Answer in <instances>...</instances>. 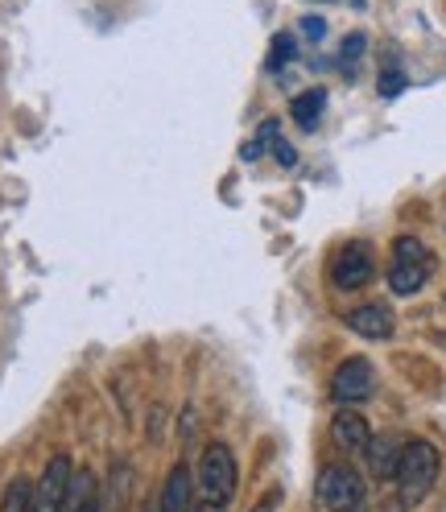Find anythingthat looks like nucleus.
<instances>
[{"instance_id": "obj_6", "label": "nucleus", "mask_w": 446, "mask_h": 512, "mask_svg": "<svg viewBox=\"0 0 446 512\" xmlns=\"http://www.w3.org/2000/svg\"><path fill=\"white\" fill-rule=\"evenodd\" d=\"M376 393V368L368 356H352L335 368V380H331V401L335 405H360Z\"/></svg>"}, {"instance_id": "obj_1", "label": "nucleus", "mask_w": 446, "mask_h": 512, "mask_svg": "<svg viewBox=\"0 0 446 512\" xmlns=\"http://www.w3.org/2000/svg\"><path fill=\"white\" fill-rule=\"evenodd\" d=\"M438 471H442V455H438V446L426 442V438H413L401 446V463H397V504L409 512V508H418L434 484H438Z\"/></svg>"}, {"instance_id": "obj_19", "label": "nucleus", "mask_w": 446, "mask_h": 512, "mask_svg": "<svg viewBox=\"0 0 446 512\" xmlns=\"http://www.w3.org/2000/svg\"><path fill=\"white\" fill-rule=\"evenodd\" d=\"M302 29L314 38V42H323V34H327V21L323 17H302Z\"/></svg>"}, {"instance_id": "obj_13", "label": "nucleus", "mask_w": 446, "mask_h": 512, "mask_svg": "<svg viewBox=\"0 0 446 512\" xmlns=\"http://www.w3.org/2000/svg\"><path fill=\"white\" fill-rule=\"evenodd\" d=\"M323 108H327V91H323V87H310V91H302L298 100L290 104V116H294L302 128H314L318 120H323Z\"/></svg>"}, {"instance_id": "obj_22", "label": "nucleus", "mask_w": 446, "mask_h": 512, "mask_svg": "<svg viewBox=\"0 0 446 512\" xmlns=\"http://www.w3.org/2000/svg\"><path fill=\"white\" fill-rule=\"evenodd\" d=\"M149 512H153V508H149Z\"/></svg>"}, {"instance_id": "obj_9", "label": "nucleus", "mask_w": 446, "mask_h": 512, "mask_svg": "<svg viewBox=\"0 0 446 512\" xmlns=\"http://www.w3.org/2000/svg\"><path fill=\"white\" fill-rule=\"evenodd\" d=\"M401 438L397 434H372L368 446H364V463L376 479H393L397 475V463H401Z\"/></svg>"}, {"instance_id": "obj_21", "label": "nucleus", "mask_w": 446, "mask_h": 512, "mask_svg": "<svg viewBox=\"0 0 446 512\" xmlns=\"http://www.w3.org/2000/svg\"><path fill=\"white\" fill-rule=\"evenodd\" d=\"M352 512H368V508H364V504H360V508H352Z\"/></svg>"}, {"instance_id": "obj_16", "label": "nucleus", "mask_w": 446, "mask_h": 512, "mask_svg": "<svg viewBox=\"0 0 446 512\" xmlns=\"http://www.w3.org/2000/svg\"><path fill=\"white\" fill-rule=\"evenodd\" d=\"M294 54H298L294 34H277L273 38V50H269V71H281L285 62H294Z\"/></svg>"}, {"instance_id": "obj_2", "label": "nucleus", "mask_w": 446, "mask_h": 512, "mask_svg": "<svg viewBox=\"0 0 446 512\" xmlns=\"http://www.w3.org/2000/svg\"><path fill=\"white\" fill-rule=\"evenodd\" d=\"M240 488V467L228 442H207L203 446V459H199V475H195V492L199 504L207 508H228L236 500Z\"/></svg>"}, {"instance_id": "obj_15", "label": "nucleus", "mask_w": 446, "mask_h": 512, "mask_svg": "<svg viewBox=\"0 0 446 512\" xmlns=\"http://www.w3.org/2000/svg\"><path fill=\"white\" fill-rule=\"evenodd\" d=\"M364 50H368V38H364V34H347V42H343V50H339V67H343V75H352V71H356V62L364 58Z\"/></svg>"}, {"instance_id": "obj_20", "label": "nucleus", "mask_w": 446, "mask_h": 512, "mask_svg": "<svg viewBox=\"0 0 446 512\" xmlns=\"http://www.w3.org/2000/svg\"><path fill=\"white\" fill-rule=\"evenodd\" d=\"M252 512H277V496H269V500H261L257 508H252Z\"/></svg>"}, {"instance_id": "obj_8", "label": "nucleus", "mask_w": 446, "mask_h": 512, "mask_svg": "<svg viewBox=\"0 0 446 512\" xmlns=\"http://www.w3.org/2000/svg\"><path fill=\"white\" fill-rule=\"evenodd\" d=\"M347 327H352L360 339L380 343V339H393L397 318H393V310L385 302H364V306H356L352 314H347Z\"/></svg>"}, {"instance_id": "obj_10", "label": "nucleus", "mask_w": 446, "mask_h": 512, "mask_svg": "<svg viewBox=\"0 0 446 512\" xmlns=\"http://www.w3.org/2000/svg\"><path fill=\"white\" fill-rule=\"evenodd\" d=\"M331 438L343 446V451H364L368 438H372V426L364 413H356V405H343L331 422Z\"/></svg>"}, {"instance_id": "obj_12", "label": "nucleus", "mask_w": 446, "mask_h": 512, "mask_svg": "<svg viewBox=\"0 0 446 512\" xmlns=\"http://www.w3.org/2000/svg\"><path fill=\"white\" fill-rule=\"evenodd\" d=\"M62 512H100V479H95L87 467H79L71 475L67 500H62Z\"/></svg>"}, {"instance_id": "obj_11", "label": "nucleus", "mask_w": 446, "mask_h": 512, "mask_svg": "<svg viewBox=\"0 0 446 512\" xmlns=\"http://www.w3.org/2000/svg\"><path fill=\"white\" fill-rule=\"evenodd\" d=\"M162 512H195V488H190V467H170L162 484Z\"/></svg>"}, {"instance_id": "obj_5", "label": "nucleus", "mask_w": 446, "mask_h": 512, "mask_svg": "<svg viewBox=\"0 0 446 512\" xmlns=\"http://www.w3.org/2000/svg\"><path fill=\"white\" fill-rule=\"evenodd\" d=\"M372 277H376V252H372V244L352 240V244H343V248L335 252V261H331V281L339 285L343 294L364 290Z\"/></svg>"}, {"instance_id": "obj_18", "label": "nucleus", "mask_w": 446, "mask_h": 512, "mask_svg": "<svg viewBox=\"0 0 446 512\" xmlns=\"http://www.w3.org/2000/svg\"><path fill=\"white\" fill-rule=\"evenodd\" d=\"M405 87V75L401 71H385V75H380V95H397Z\"/></svg>"}, {"instance_id": "obj_3", "label": "nucleus", "mask_w": 446, "mask_h": 512, "mask_svg": "<svg viewBox=\"0 0 446 512\" xmlns=\"http://www.w3.org/2000/svg\"><path fill=\"white\" fill-rule=\"evenodd\" d=\"M430 269H434V252H430V244H422L418 236H397V240H393L389 290H393L397 298L418 294L422 285L430 281Z\"/></svg>"}, {"instance_id": "obj_14", "label": "nucleus", "mask_w": 446, "mask_h": 512, "mask_svg": "<svg viewBox=\"0 0 446 512\" xmlns=\"http://www.w3.org/2000/svg\"><path fill=\"white\" fill-rule=\"evenodd\" d=\"M0 512H34V484L25 475H17L5 488V500H0Z\"/></svg>"}, {"instance_id": "obj_4", "label": "nucleus", "mask_w": 446, "mask_h": 512, "mask_svg": "<svg viewBox=\"0 0 446 512\" xmlns=\"http://www.w3.org/2000/svg\"><path fill=\"white\" fill-rule=\"evenodd\" d=\"M314 500L323 504L327 512H352V508L364 504V475L356 467L331 463L314 479Z\"/></svg>"}, {"instance_id": "obj_7", "label": "nucleus", "mask_w": 446, "mask_h": 512, "mask_svg": "<svg viewBox=\"0 0 446 512\" xmlns=\"http://www.w3.org/2000/svg\"><path fill=\"white\" fill-rule=\"evenodd\" d=\"M71 459L67 455H54L42 471V479L34 484V512H62V500H67V488H71Z\"/></svg>"}, {"instance_id": "obj_17", "label": "nucleus", "mask_w": 446, "mask_h": 512, "mask_svg": "<svg viewBox=\"0 0 446 512\" xmlns=\"http://www.w3.org/2000/svg\"><path fill=\"white\" fill-rule=\"evenodd\" d=\"M269 149H273V157H277V166H285V170H290V166L298 162V153H294V145H290V141H281V137H277Z\"/></svg>"}]
</instances>
